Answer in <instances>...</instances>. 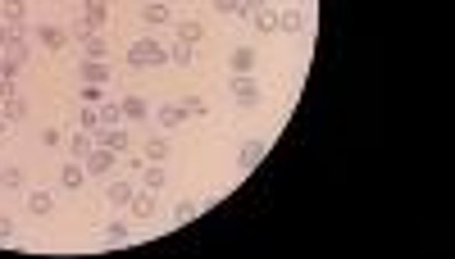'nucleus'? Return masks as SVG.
<instances>
[{"label": "nucleus", "instance_id": "30", "mask_svg": "<svg viewBox=\"0 0 455 259\" xmlns=\"http://www.w3.org/2000/svg\"><path fill=\"white\" fill-rule=\"evenodd\" d=\"M119 123H123L119 105H114V101H105V105H101V128H119Z\"/></svg>", "mask_w": 455, "mask_h": 259}, {"label": "nucleus", "instance_id": "35", "mask_svg": "<svg viewBox=\"0 0 455 259\" xmlns=\"http://www.w3.org/2000/svg\"><path fill=\"white\" fill-rule=\"evenodd\" d=\"M19 68H23V64H19V59H9V55H5V59H0V78H14V73H19Z\"/></svg>", "mask_w": 455, "mask_h": 259}, {"label": "nucleus", "instance_id": "28", "mask_svg": "<svg viewBox=\"0 0 455 259\" xmlns=\"http://www.w3.org/2000/svg\"><path fill=\"white\" fill-rule=\"evenodd\" d=\"M146 159H151V164H164V159H169V141H164V137L146 141Z\"/></svg>", "mask_w": 455, "mask_h": 259}, {"label": "nucleus", "instance_id": "29", "mask_svg": "<svg viewBox=\"0 0 455 259\" xmlns=\"http://www.w3.org/2000/svg\"><path fill=\"white\" fill-rule=\"evenodd\" d=\"M196 214H201V205H196V200H178V205H174V218H178V223H191Z\"/></svg>", "mask_w": 455, "mask_h": 259}, {"label": "nucleus", "instance_id": "23", "mask_svg": "<svg viewBox=\"0 0 455 259\" xmlns=\"http://www.w3.org/2000/svg\"><path fill=\"white\" fill-rule=\"evenodd\" d=\"M91 146H96V141H91V132H82V128H78V132L69 137V155H73V159H82V155L91 151Z\"/></svg>", "mask_w": 455, "mask_h": 259}, {"label": "nucleus", "instance_id": "42", "mask_svg": "<svg viewBox=\"0 0 455 259\" xmlns=\"http://www.w3.org/2000/svg\"><path fill=\"white\" fill-rule=\"evenodd\" d=\"M141 5H151V0H141Z\"/></svg>", "mask_w": 455, "mask_h": 259}, {"label": "nucleus", "instance_id": "10", "mask_svg": "<svg viewBox=\"0 0 455 259\" xmlns=\"http://www.w3.org/2000/svg\"><path fill=\"white\" fill-rule=\"evenodd\" d=\"M264 151H269V141H264V137H251V141L241 146V155H237V168H241V173H251V168L264 159Z\"/></svg>", "mask_w": 455, "mask_h": 259}, {"label": "nucleus", "instance_id": "16", "mask_svg": "<svg viewBox=\"0 0 455 259\" xmlns=\"http://www.w3.org/2000/svg\"><path fill=\"white\" fill-rule=\"evenodd\" d=\"M278 28L287 32V36H291V32H301V28H305V9H301V5H287V9L278 14Z\"/></svg>", "mask_w": 455, "mask_h": 259}, {"label": "nucleus", "instance_id": "39", "mask_svg": "<svg viewBox=\"0 0 455 259\" xmlns=\"http://www.w3.org/2000/svg\"><path fill=\"white\" fill-rule=\"evenodd\" d=\"M9 96H19L14 91V78H0V101H9Z\"/></svg>", "mask_w": 455, "mask_h": 259}, {"label": "nucleus", "instance_id": "26", "mask_svg": "<svg viewBox=\"0 0 455 259\" xmlns=\"http://www.w3.org/2000/svg\"><path fill=\"white\" fill-rule=\"evenodd\" d=\"M0 187H5V191H19V187H23V168H19V164L0 168Z\"/></svg>", "mask_w": 455, "mask_h": 259}, {"label": "nucleus", "instance_id": "6", "mask_svg": "<svg viewBox=\"0 0 455 259\" xmlns=\"http://www.w3.org/2000/svg\"><path fill=\"white\" fill-rule=\"evenodd\" d=\"M128 209H132V218H141V223H151V218L159 214V200H155V191H132Z\"/></svg>", "mask_w": 455, "mask_h": 259}, {"label": "nucleus", "instance_id": "18", "mask_svg": "<svg viewBox=\"0 0 455 259\" xmlns=\"http://www.w3.org/2000/svg\"><path fill=\"white\" fill-rule=\"evenodd\" d=\"M251 23H255V32H278V9H274V5L255 9V14H251Z\"/></svg>", "mask_w": 455, "mask_h": 259}, {"label": "nucleus", "instance_id": "41", "mask_svg": "<svg viewBox=\"0 0 455 259\" xmlns=\"http://www.w3.org/2000/svg\"><path fill=\"white\" fill-rule=\"evenodd\" d=\"M5 132H9V118H5V114H0V137H5Z\"/></svg>", "mask_w": 455, "mask_h": 259}, {"label": "nucleus", "instance_id": "2", "mask_svg": "<svg viewBox=\"0 0 455 259\" xmlns=\"http://www.w3.org/2000/svg\"><path fill=\"white\" fill-rule=\"evenodd\" d=\"M69 41H78V46H82V59H109V41H105V32L87 28V23H78V28L69 32Z\"/></svg>", "mask_w": 455, "mask_h": 259}, {"label": "nucleus", "instance_id": "36", "mask_svg": "<svg viewBox=\"0 0 455 259\" xmlns=\"http://www.w3.org/2000/svg\"><path fill=\"white\" fill-rule=\"evenodd\" d=\"M9 237H14V218L0 214V241H9Z\"/></svg>", "mask_w": 455, "mask_h": 259}, {"label": "nucleus", "instance_id": "12", "mask_svg": "<svg viewBox=\"0 0 455 259\" xmlns=\"http://www.w3.org/2000/svg\"><path fill=\"white\" fill-rule=\"evenodd\" d=\"M141 19H146V28H164V23H174V9L164 0H151V5H141Z\"/></svg>", "mask_w": 455, "mask_h": 259}, {"label": "nucleus", "instance_id": "24", "mask_svg": "<svg viewBox=\"0 0 455 259\" xmlns=\"http://www.w3.org/2000/svg\"><path fill=\"white\" fill-rule=\"evenodd\" d=\"M182 109H187V118H210V105H205V96H182Z\"/></svg>", "mask_w": 455, "mask_h": 259}, {"label": "nucleus", "instance_id": "14", "mask_svg": "<svg viewBox=\"0 0 455 259\" xmlns=\"http://www.w3.org/2000/svg\"><path fill=\"white\" fill-rule=\"evenodd\" d=\"M82 182H87V168L78 164V159H69L64 168H59V187H69V191H78Z\"/></svg>", "mask_w": 455, "mask_h": 259}, {"label": "nucleus", "instance_id": "3", "mask_svg": "<svg viewBox=\"0 0 455 259\" xmlns=\"http://www.w3.org/2000/svg\"><path fill=\"white\" fill-rule=\"evenodd\" d=\"M91 141L105 146V151H114V155H119V151H132V132L123 128V123H119V128H96Z\"/></svg>", "mask_w": 455, "mask_h": 259}, {"label": "nucleus", "instance_id": "20", "mask_svg": "<svg viewBox=\"0 0 455 259\" xmlns=\"http://www.w3.org/2000/svg\"><path fill=\"white\" fill-rule=\"evenodd\" d=\"M0 114H5L9 123L28 118V101H23V96H9V101H0Z\"/></svg>", "mask_w": 455, "mask_h": 259}, {"label": "nucleus", "instance_id": "21", "mask_svg": "<svg viewBox=\"0 0 455 259\" xmlns=\"http://www.w3.org/2000/svg\"><path fill=\"white\" fill-rule=\"evenodd\" d=\"M132 191H137L132 182H109V187H105V200H109V205H128Z\"/></svg>", "mask_w": 455, "mask_h": 259}, {"label": "nucleus", "instance_id": "9", "mask_svg": "<svg viewBox=\"0 0 455 259\" xmlns=\"http://www.w3.org/2000/svg\"><path fill=\"white\" fill-rule=\"evenodd\" d=\"M82 82H91V86H109V78H114V73H109V59H82Z\"/></svg>", "mask_w": 455, "mask_h": 259}, {"label": "nucleus", "instance_id": "27", "mask_svg": "<svg viewBox=\"0 0 455 259\" xmlns=\"http://www.w3.org/2000/svg\"><path fill=\"white\" fill-rule=\"evenodd\" d=\"M78 128H82V132H96V128H101V105H87V109H82V114H78Z\"/></svg>", "mask_w": 455, "mask_h": 259}, {"label": "nucleus", "instance_id": "32", "mask_svg": "<svg viewBox=\"0 0 455 259\" xmlns=\"http://www.w3.org/2000/svg\"><path fill=\"white\" fill-rule=\"evenodd\" d=\"M82 105H105V86H91V82H82Z\"/></svg>", "mask_w": 455, "mask_h": 259}, {"label": "nucleus", "instance_id": "15", "mask_svg": "<svg viewBox=\"0 0 455 259\" xmlns=\"http://www.w3.org/2000/svg\"><path fill=\"white\" fill-rule=\"evenodd\" d=\"M228 68L232 73H255V46H237V51L228 55Z\"/></svg>", "mask_w": 455, "mask_h": 259}, {"label": "nucleus", "instance_id": "5", "mask_svg": "<svg viewBox=\"0 0 455 259\" xmlns=\"http://www.w3.org/2000/svg\"><path fill=\"white\" fill-rule=\"evenodd\" d=\"M232 101L241 109H255L260 105V82H255L251 73H237V78H232Z\"/></svg>", "mask_w": 455, "mask_h": 259}, {"label": "nucleus", "instance_id": "17", "mask_svg": "<svg viewBox=\"0 0 455 259\" xmlns=\"http://www.w3.org/2000/svg\"><path fill=\"white\" fill-rule=\"evenodd\" d=\"M155 118H159V128H182V123H187V109H182V105H164V109H155Z\"/></svg>", "mask_w": 455, "mask_h": 259}, {"label": "nucleus", "instance_id": "7", "mask_svg": "<svg viewBox=\"0 0 455 259\" xmlns=\"http://www.w3.org/2000/svg\"><path fill=\"white\" fill-rule=\"evenodd\" d=\"M119 114H123V123H146L151 118V105H146V96H123Z\"/></svg>", "mask_w": 455, "mask_h": 259}, {"label": "nucleus", "instance_id": "11", "mask_svg": "<svg viewBox=\"0 0 455 259\" xmlns=\"http://www.w3.org/2000/svg\"><path fill=\"white\" fill-rule=\"evenodd\" d=\"M36 41H41L46 51H64V46H69V28H59V23H41V28H36Z\"/></svg>", "mask_w": 455, "mask_h": 259}, {"label": "nucleus", "instance_id": "4", "mask_svg": "<svg viewBox=\"0 0 455 259\" xmlns=\"http://www.w3.org/2000/svg\"><path fill=\"white\" fill-rule=\"evenodd\" d=\"M114 151H105V146H91L87 155H82V168H87V178H109V168H114Z\"/></svg>", "mask_w": 455, "mask_h": 259}, {"label": "nucleus", "instance_id": "37", "mask_svg": "<svg viewBox=\"0 0 455 259\" xmlns=\"http://www.w3.org/2000/svg\"><path fill=\"white\" fill-rule=\"evenodd\" d=\"M41 141H46V146H59V141H64V132H59V128H46Z\"/></svg>", "mask_w": 455, "mask_h": 259}, {"label": "nucleus", "instance_id": "38", "mask_svg": "<svg viewBox=\"0 0 455 259\" xmlns=\"http://www.w3.org/2000/svg\"><path fill=\"white\" fill-rule=\"evenodd\" d=\"M237 5H241V0H214L219 14H237Z\"/></svg>", "mask_w": 455, "mask_h": 259}, {"label": "nucleus", "instance_id": "13", "mask_svg": "<svg viewBox=\"0 0 455 259\" xmlns=\"http://www.w3.org/2000/svg\"><path fill=\"white\" fill-rule=\"evenodd\" d=\"M0 19H5L9 28H23V19H28V0H0Z\"/></svg>", "mask_w": 455, "mask_h": 259}, {"label": "nucleus", "instance_id": "34", "mask_svg": "<svg viewBox=\"0 0 455 259\" xmlns=\"http://www.w3.org/2000/svg\"><path fill=\"white\" fill-rule=\"evenodd\" d=\"M264 5H269V0H241V5H237V14H241V19H251L255 9H264Z\"/></svg>", "mask_w": 455, "mask_h": 259}, {"label": "nucleus", "instance_id": "40", "mask_svg": "<svg viewBox=\"0 0 455 259\" xmlns=\"http://www.w3.org/2000/svg\"><path fill=\"white\" fill-rule=\"evenodd\" d=\"M9 36H14V28H9V23L0 19V51H5V41H9Z\"/></svg>", "mask_w": 455, "mask_h": 259}, {"label": "nucleus", "instance_id": "33", "mask_svg": "<svg viewBox=\"0 0 455 259\" xmlns=\"http://www.w3.org/2000/svg\"><path fill=\"white\" fill-rule=\"evenodd\" d=\"M159 187H164V168L151 164V168H146V191H159Z\"/></svg>", "mask_w": 455, "mask_h": 259}, {"label": "nucleus", "instance_id": "25", "mask_svg": "<svg viewBox=\"0 0 455 259\" xmlns=\"http://www.w3.org/2000/svg\"><path fill=\"white\" fill-rule=\"evenodd\" d=\"M28 209H32V214H51V209H55V195H51V191H32V195H28Z\"/></svg>", "mask_w": 455, "mask_h": 259}, {"label": "nucleus", "instance_id": "22", "mask_svg": "<svg viewBox=\"0 0 455 259\" xmlns=\"http://www.w3.org/2000/svg\"><path fill=\"white\" fill-rule=\"evenodd\" d=\"M128 237H132V228H128V223H105V232H101V241H105V245H123Z\"/></svg>", "mask_w": 455, "mask_h": 259}, {"label": "nucleus", "instance_id": "19", "mask_svg": "<svg viewBox=\"0 0 455 259\" xmlns=\"http://www.w3.org/2000/svg\"><path fill=\"white\" fill-rule=\"evenodd\" d=\"M201 36H205V23H201V19H182V23H178V41L196 46V41H201Z\"/></svg>", "mask_w": 455, "mask_h": 259}, {"label": "nucleus", "instance_id": "8", "mask_svg": "<svg viewBox=\"0 0 455 259\" xmlns=\"http://www.w3.org/2000/svg\"><path fill=\"white\" fill-rule=\"evenodd\" d=\"M82 23L96 28V32H105L109 28V0H87V5H82Z\"/></svg>", "mask_w": 455, "mask_h": 259}, {"label": "nucleus", "instance_id": "31", "mask_svg": "<svg viewBox=\"0 0 455 259\" xmlns=\"http://www.w3.org/2000/svg\"><path fill=\"white\" fill-rule=\"evenodd\" d=\"M169 59L187 68V64H191V46H187V41H174V46H169Z\"/></svg>", "mask_w": 455, "mask_h": 259}, {"label": "nucleus", "instance_id": "1", "mask_svg": "<svg viewBox=\"0 0 455 259\" xmlns=\"http://www.w3.org/2000/svg\"><path fill=\"white\" fill-rule=\"evenodd\" d=\"M128 64H132V68H155V64H169V46L151 41V36H137V41L128 46Z\"/></svg>", "mask_w": 455, "mask_h": 259}]
</instances>
